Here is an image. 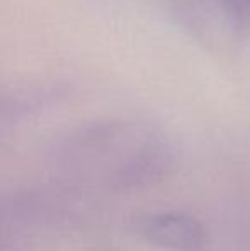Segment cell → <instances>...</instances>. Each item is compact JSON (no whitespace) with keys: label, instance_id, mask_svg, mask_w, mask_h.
<instances>
[{"label":"cell","instance_id":"1","mask_svg":"<svg viewBox=\"0 0 250 251\" xmlns=\"http://www.w3.org/2000/svg\"><path fill=\"white\" fill-rule=\"evenodd\" d=\"M140 232L146 239L165 248L194 250L204 241V229L195 219L178 212H163L140 222Z\"/></svg>","mask_w":250,"mask_h":251},{"label":"cell","instance_id":"2","mask_svg":"<svg viewBox=\"0 0 250 251\" xmlns=\"http://www.w3.org/2000/svg\"><path fill=\"white\" fill-rule=\"evenodd\" d=\"M245 2H247V3H249V5H250V0H245Z\"/></svg>","mask_w":250,"mask_h":251}]
</instances>
